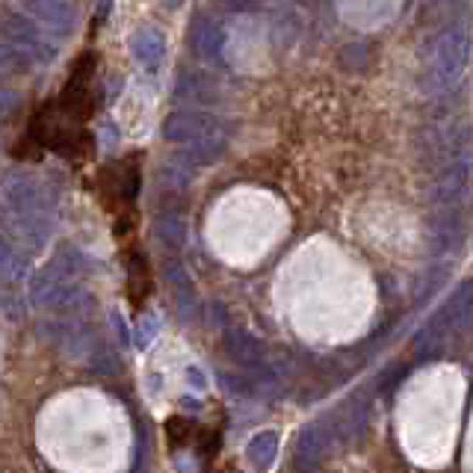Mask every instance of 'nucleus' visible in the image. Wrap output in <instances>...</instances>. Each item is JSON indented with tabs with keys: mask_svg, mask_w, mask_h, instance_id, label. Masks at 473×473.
Masks as SVG:
<instances>
[{
	"mask_svg": "<svg viewBox=\"0 0 473 473\" xmlns=\"http://www.w3.org/2000/svg\"><path fill=\"white\" fill-rule=\"evenodd\" d=\"M121 264H125V296H128L130 308L143 311L148 296H151V291H154L151 264H148L145 252H139V255L121 260Z\"/></svg>",
	"mask_w": 473,
	"mask_h": 473,
	"instance_id": "obj_3",
	"label": "nucleus"
},
{
	"mask_svg": "<svg viewBox=\"0 0 473 473\" xmlns=\"http://www.w3.org/2000/svg\"><path fill=\"white\" fill-rule=\"evenodd\" d=\"M98 104V54L86 48L68 68L63 89L30 112L27 128L10 154L24 163H39L48 154H57L74 169H83L95 157L89 125Z\"/></svg>",
	"mask_w": 473,
	"mask_h": 473,
	"instance_id": "obj_1",
	"label": "nucleus"
},
{
	"mask_svg": "<svg viewBox=\"0 0 473 473\" xmlns=\"http://www.w3.org/2000/svg\"><path fill=\"white\" fill-rule=\"evenodd\" d=\"M198 423L187 417H169L166 420V438H169L172 450H181V446H192V438H196Z\"/></svg>",
	"mask_w": 473,
	"mask_h": 473,
	"instance_id": "obj_4",
	"label": "nucleus"
},
{
	"mask_svg": "<svg viewBox=\"0 0 473 473\" xmlns=\"http://www.w3.org/2000/svg\"><path fill=\"white\" fill-rule=\"evenodd\" d=\"M143 151L107 160L95 174V196L112 225L121 260L143 252L139 246V187H143Z\"/></svg>",
	"mask_w": 473,
	"mask_h": 473,
	"instance_id": "obj_2",
	"label": "nucleus"
}]
</instances>
